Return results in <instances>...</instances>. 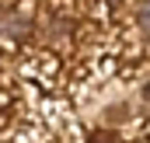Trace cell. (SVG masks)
<instances>
[{"instance_id":"6da1fadb","label":"cell","mask_w":150,"mask_h":143,"mask_svg":"<svg viewBox=\"0 0 150 143\" xmlns=\"http://www.w3.org/2000/svg\"><path fill=\"white\" fill-rule=\"evenodd\" d=\"M35 119L56 136L63 126H70V122L77 119V112H74V105H70L63 94H45V98L38 101V108H35Z\"/></svg>"},{"instance_id":"7a4b0ae2","label":"cell","mask_w":150,"mask_h":143,"mask_svg":"<svg viewBox=\"0 0 150 143\" xmlns=\"http://www.w3.org/2000/svg\"><path fill=\"white\" fill-rule=\"evenodd\" d=\"M122 4H126V7H140L143 0H122Z\"/></svg>"}]
</instances>
